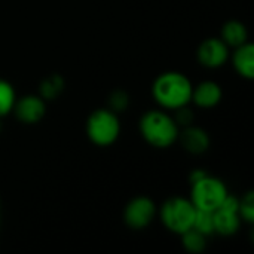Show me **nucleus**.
Masks as SVG:
<instances>
[{
    "label": "nucleus",
    "instance_id": "obj_1",
    "mask_svg": "<svg viewBox=\"0 0 254 254\" xmlns=\"http://www.w3.org/2000/svg\"><path fill=\"white\" fill-rule=\"evenodd\" d=\"M152 91L159 106L164 109L176 110L179 107L188 106V103L192 100L193 86L185 74L168 71L158 76Z\"/></svg>",
    "mask_w": 254,
    "mask_h": 254
},
{
    "label": "nucleus",
    "instance_id": "obj_2",
    "mask_svg": "<svg viewBox=\"0 0 254 254\" xmlns=\"http://www.w3.org/2000/svg\"><path fill=\"white\" fill-rule=\"evenodd\" d=\"M143 138L153 147L165 149L179 138V125L162 110H150L140 121Z\"/></svg>",
    "mask_w": 254,
    "mask_h": 254
},
{
    "label": "nucleus",
    "instance_id": "obj_3",
    "mask_svg": "<svg viewBox=\"0 0 254 254\" xmlns=\"http://www.w3.org/2000/svg\"><path fill=\"white\" fill-rule=\"evenodd\" d=\"M121 132V124L116 113L110 109H100L91 113L86 122V134L97 146H110Z\"/></svg>",
    "mask_w": 254,
    "mask_h": 254
},
{
    "label": "nucleus",
    "instance_id": "obj_4",
    "mask_svg": "<svg viewBox=\"0 0 254 254\" xmlns=\"http://www.w3.org/2000/svg\"><path fill=\"white\" fill-rule=\"evenodd\" d=\"M228 195L225 183L213 176H202L201 179L192 182V196L190 201L198 210L214 211L223 202Z\"/></svg>",
    "mask_w": 254,
    "mask_h": 254
},
{
    "label": "nucleus",
    "instance_id": "obj_5",
    "mask_svg": "<svg viewBox=\"0 0 254 254\" xmlns=\"http://www.w3.org/2000/svg\"><path fill=\"white\" fill-rule=\"evenodd\" d=\"M196 207L189 199L171 198L161 208V219L165 228L174 234L182 235L193 226Z\"/></svg>",
    "mask_w": 254,
    "mask_h": 254
},
{
    "label": "nucleus",
    "instance_id": "obj_6",
    "mask_svg": "<svg viewBox=\"0 0 254 254\" xmlns=\"http://www.w3.org/2000/svg\"><path fill=\"white\" fill-rule=\"evenodd\" d=\"M238 208H240V199H237L235 196H231L228 193L226 198L223 199V202L219 205V208L213 211L214 232H217L223 237L237 234V231L240 229V225H241V217H240Z\"/></svg>",
    "mask_w": 254,
    "mask_h": 254
},
{
    "label": "nucleus",
    "instance_id": "obj_7",
    "mask_svg": "<svg viewBox=\"0 0 254 254\" xmlns=\"http://www.w3.org/2000/svg\"><path fill=\"white\" fill-rule=\"evenodd\" d=\"M156 216V205L146 196L134 198L124 211V220L131 229H144Z\"/></svg>",
    "mask_w": 254,
    "mask_h": 254
},
{
    "label": "nucleus",
    "instance_id": "obj_8",
    "mask_svg": "<svg viewBox=\"0 0 254 254\" xmlns=\"http://www.w3.org/2000/svg\"><path fill=\"white\" fill-rule=\"evenodd\" d=\"M229 58V46L217 37L205 39L198 48V60L207 68H219Z\"/></svg>",
    "mask_w": 254,
    "mask_h": 254
},
{
    "label": "nucleus",
    "instance_id": "obj_9",
    "mask_svg": "<svg viewBox=\"0 0 254 254\" xmlns=\"http://www.w3.org/2000/svg\"><path fill=\"white\" fill-rule=\"evenodd\" d=\"M45 101L39 95H25L15 101L13 110L16 118L24 124H36L45 115Z\"/></svg>",
    "mask_w": 254,
    "mask_h": 254
},
{
    "label": "nucleus",
    "instance_id": "obj_10",
    "mask_svg": "<svg viewBox=\"0 0 254 254\" xmlns=\"http://www.w3.org/2000/svg\"><path fill=\"white\" fill-rule=\"evenodd\" d=\"M179 137H180V141H182L185 150H188L190 153L199 155V153L207 152L210 147L208 134L198 127H193V125L185 127V131L182 134H179Z\"/></svg>",
    "mask_w": 254,
    "mask_h": 254
},
{
    "label": "nucleus",
    "instance_id": "obj_11",
    "mask_svg": "<svg viewBox=\"0 0 254 254\" xmlns=\"http://www.w3.org/2000/svg\"><path fill=\"white\" fill-rule=\"evenodd\" d=\"M192 100L199 107H204V109L214 107L222 100V88H220V85H217L216 82H211V80L202 82L196 88H193Z\"/></svg>",
    "mask_w": 254,
    "mask_h": 254
},
{
    "label": "nucleus",
    "instance_id": "obj_12",
    "mask_svg": "<svg viewBox=\"0 0 254 254\" xmlns=\"http://www.w3.org/2000/svg\"><path fill=\"white\" fill-rule=\"evenodd\" d=\"M234 67L237 73L246 79L254 77V46L253 43L246 42L244 45L235 48L234 57H232Z\"/></svg>",
    "mask_w": 254,
    "mask_h": 254
},
{
    "label": "nucleus",
    "instance_id": "obj_13",
    "mask_svg": "<svg viewBox=\"0 0 254 254\" xmlns=\"http://www.w3.org/2000/svg\"><path fill=\"white\" fill-rule=\"evenodd\" d=\"M247 28L240 21H228L222 28V40L231 48H238L244 45L247 42Z\"/></svg>",
    "mask_w": 254,
    "mask_h": 254
},
{
    "label": "nucleus",
    "instance_id": "obj_14",
    "mask_svg": "<svg viewBox=\"0 0 254 254\" xmlns=\"http://www.w3.org/2000/svg\"><path fill=\"white\" fill-rule=\"evenodd\" d=\"M182 243L183 247L190 253H201L207 247V235L196 231L195 228L188 229L182 234Z\"/></svg>",
    "mask_w": 254,
    "mask_h": 254
},
{
    "label": "nucleus",
    "instance_id": "obj_15",
    "mask_svg": "<svg viewBox=\"0 0 254 254\" xmlns=\"http://www.w3.org/2000/svg\"><path fill=\"white\" fill-rule=\"evenodd\" d=\"M15 101L16 95L13 86L6 80H0V118L13 110Z\"/></svg>",
    "mask_w": 254,
    "mask_h": 254
},
{
    "label": "nucleus",
    "instance_id": "obj_16",
    "mask_svg": "<svg viewBox=\"0 0 254 254\" xmlns=\"http://www.w3.org/2000/svg\"><path fill=\"white\" fill-rule=\"evenodd\" d=\"M196 231L202 232L204 235H211L214 234V217H213V211H207V210H198L196 208V214H195V220H193V226Z\"/></svg>",
    "mask_w": 254,
    "mask_h": 254
},
{
    "label": "nucleus",
    "instance_id": "obj_17",
    "mask_svg": "<svg viewBox=\"0 0 254 254\" xmlns=\"http://www.w3.org/2000/svg\"><path fill=\"white\" fill-rule=\"evenodd\" d=\"M64 83H63V79L58 77V76H51L48 77L46 80H43V83L40 85V97L45 100V98H55L60 91L63 89Z\"/></svg>",
    "mask_w": 254,
    "mask_h": 254
},
{
    "label": "nucleus",
    "instance_id": "obj_18",
    "mask_svg": "<svg viewBox=\"0 0 254 254\" xmlns=\"http://www.w3.org/2000/svg\"><path fill=\"white\" fill-rule=\"evenodd\" d=\"M241 220H246L247 223L254 222V193L249 192L241 201H240V208H238Z\"/></svg>",
    "mask_w": 254,
    "mask_h": 254
},
{
    "label": "nucleus",
    "instance_id": "obj_19",
    "mask_svg": "<svg viewBox=\"0 0 254 254\" xmlns=\"http://www.w3.org/2000/svg\"><path fill=\"white\" fill-rule=\"evenodd\" d=\"M128 106V95L124 91H115L110 97V110L118 112V110H124Z\"/></svg>",
    "mask_w": 254,
    "mask_h": 254
},
{
    "label": "nucleus",
    "instance_id": "obj_20",
    "mask_svg": "<svg viewBox=\"0 0 254 254\" xmlns=\"http://www.w3.org/2000/svg\"><path fill=\"white\" fill-rule=\"evenodd\" d=\"M176 118H174V121H176V124L179 125H183V127H189V125H192V122H193V119H195V116H193V113H192V110H189L186 106H183V107H179V109H176Z\"/></svg>",
    "mask_w": 254,
    "mask_h": 254
}]
</instances>
